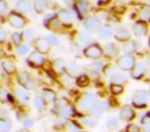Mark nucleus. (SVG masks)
<instances>
[{
  "mask_svg": "<svg viewBox=\"0 0 150 132\" xmlns=\"http://www.w3.org/2000/svg\"><path fill=\"white\" fill-rule=\"evenodd\" d=\"M54 108L56 113L60 116L61 118H69L74 115V109L68 103V101L65 100L64 98H59L54 102Z\"/></svg>",
  "mask_w": 150,
  "mask_h": 132,
  "instance_id": "nucleus-1",
  "label": "nucleus"
},
{
  "mask_svg": "<svg viewBox=\"0 0 150 132\" xmlns=\"http://www.w3.org/2000/svg\"><path fill=\"white\" fill-rule=\"evenodd\" d=\"M149 101V94L144 90L137 91L133 95V105L137 108H144Z\"/></svg>",
  "mask_w": 150,
  "mask_h": 132,
  "instance_id": "nucleus-2",
  "label": "nucleus"
},
{
  "mask_svg": "<svg viewBox=\"0 0 150 132\" xmlns=\"http://www.w3.org/2000/svg\"><path fill=\"white\" fill-rule=\"evenodd\" d=\"M135 65H136V60L131 55L121 56L117 60V66L121 70H125V71H132L133 68L135 67Z\"/></svg>",
  "mask_w": 150,
  "mask_h": 132,
  "instance_id": "nucleus-3",
  "label": "nucleus"
},
{
  "mask_svg": "<svg viewBox=\"0 0 150 132\" xmlns=\"http://www.w3.org/2000/svg\"><path fill=\"white\" fill-rule=\"evenodd\" d=\"M83 54L86 58L93 59V60H97V59H100L103 55V49L101 48L99 44H93L88 46L83 51Z\"/></svg>",
  "mask_w": 150,
  "mask_h": 132,
  "instance_id": "nucleus-4",
  "label": "nucleus"
},
{
  "mask_svg": "<svg viewBox=\"0 0 150 132\" xmlns=\"http://www.w3.org/2000/svg\"><path fill=\"white\" fill-rule=\"evenodd\" d=\"M7 21H8L9 25L13 26V27H15V28H18V29L23 28L24 26L26 25L25 18H24L23 16L20 15V14L15 13V11L9 14L8 17H7Z\"/></svg>",
  "mask_w": 150,
  "mask_h": 132,
  "instance_id": "nucleus-5",
  "label": "nucleus"
},
{
  "mask_svg": "<svg viewBox=\"0 0 150 132\" xmlns=\"http://www.w3.org/2000/svg\"><path fill=\"white\" fill-rule=\"evenodd\" d=\"M95 103V96L93 93H84L78 100V107L80 109H88Z\"/></svg>",
  "mask_w": 150,
  "mask_h": 132,
  "instance_id": "nucleus-6",
  "label": "nucleus"
},
{
  "mask_svg": "<svg viewBox=\"0 0 150 132\" xmlns=\"http://www.w3.org/2000/svg\"><path fill=\"white\" fill-rule=\"evenodd\" d=\"M18 81L25 89H33L35 87V83L31 78L30 74L26 71H20L18 74Z\"/></svg>",
  "mask_w": 150,
  "mask_h": 132,
  "instance_id": "nucleus-7",
  "label": "nucleus"
},
{
  "mask_svg": "<svg viewBox=\"0 0 150 132\" xmlns=\"http://www.w3.org/2000/svg\"><path fill=\"white\" fill-rule=\"evenodd\" d=\"M147 71V62L146 61H140L135 65V67L132 70V76L136 80H140L143 76H145Z\"/></svg>",
  "mask_w": 150,
  "mask_h": 132,
  "instance_id": "nucleus-8",
  "label": "nucleus"
},
{
  "mask_svg": "<svg viewBox=\"0 0 150 132\" xmlns=\"http://www.w3.org/2000/svg\"><path fill=\"white\" fill-rule=\"evenodd\" d=\"M34 46H35V49L37 50V52L42 55L48 53L50 50V44L48 42V40L46 39L45 37L35 39V41H34Z\"/></svg>",
  "mask_w": 150,
  "mask_h": 132,
  "instance_id": "nucleus-9",
  "label": "nucleus"
},
{
  "mask_svg": "<svg viewBox=\"0 0 150 132\" xmlns=\"http://www.w3.org/2000/svg\"><path fill=\"white\" fill-rule=\"evenodd\" d=\"M136 117V113L133 109V107L129 106V105H123L120 108L119 111V118H120L122 121L129 122L132 120H134Z\"/></svg>",
  "mask_w": 150,
  "mask_h": 132,
  "instance_id": "nucleus-10",
  "label": "nucleus"
},
{
  "mask_svg": "<svg viewBox=\"0 0 150 132\" xmlns=\"http://www.w3.org/2000/svg\"><path fill=\"white\" fill-rule=\"evenodd\" d=\"M59 20L62 22V24L66 26H70L74 22V15L72 11H68V9H61L59 11Z\"/></svg>",
  "mask_w": 150,
  "mask_h": 132,
  "instance_id": "nucleus-11",
  "label": "nucleus"
},
{
  "mask_svg": "<svg viewBox=\"0 0 150 132\" xmlns=\"http://www.w3.org/2000/svg\"><path fill=\"white\" fill-rule=\"evenodd\" d=\"M107 104L104 101H97L91 107V115L93 117H101L106 111Z\"/></svg>",
  "mask_w": 150,
  "mask_h": 132,
  "instance_id": "nucleus-12",
  "label": "nucleus"
},
{
  "mask_svg": "<svg viewBox=\"0 0 150 132\" xmlns=\"http://www.w3.org/2000/svg\"><path fill=\"white\" fill-rule=\"evenodd\" d=\"M84 28H86L88 31L94 32L97 31L100 27V20L96 17H88L84 20Z\"/></svg>",
  "mask_w": 150,
  "mask_h": 132,
  "instance_id": "nucleus-13",
  "label": "nucleus"
},
{
  "mask_svg": "<svg viewBox=\"0 0 150 132\" xmlns=\"http://www.w3.org/2000/svg\"><path fill=\"white\" fill-rule=\"evenodd\" d=\"M28 63L33 67H40L44 63V58L42 54L38 52H33L28 58Z\"/></svg>",
  "mask_w": 150,
  "mask_h": 132,
  "instance_id": "nucleus-14",
  "label": "nucleus"
},
{
  "mask_svg": "<svg viewBox=\"0 0 150 132\" xmlns=\"http://www.w3.org/2000/svg\"><path fill=\"white\" fill-rule=\"evenodd\" d=\"M133 32L135 33L136 36H144L147 34L148 32V27H147V24L145 23L144 21H138L134 24L133 26Z\"/></svg>",
  "mask_w": 150,
  "mask_h": 132,
  "instance_id": "nucleus-15",
  "label": "nucleus"
},
{
  "mask_svg": "<svg viewBox=\"0 0 150 132\" xmlns=\"http://www.w3.org/2000/svg\"><path fill=\"white\" fill-rule=\"evenodd\" d=\"M15 94L18 100L21 103H23V104L27 103L30 99V95H29V93H28V91H26V89L22 88V87H16Z\"/></svg>",
  "mask_w": 150,
  "mask_h": 132,
  "instance_id": "nucleus-16",
  "label": "nucleus"
},
{
  "mask_svg": "<svg viewBox=\"0 0 150 132\" xmlns=\"http://www.w3.org/2000/svg\"><path fill=\"white\" fill-rule=\"evenodd\" d=\"M114 37L116 38L118 41H127L131 38V32L129 29L125 27H119L115 30Z\"/></svg>",
  "mask_w": 150,
  "mask_h": 132,
  "instance_id": "nucleus-17",
  "label": "nucleus"
},
{
  "mask_svg": "<svg viewBox=\"0 0 150 132\" xmlns=\"http://www.w3.org/2000/svg\"><path fill=\"white\" fill-rule=\"evenodd\" d=\"M103 54L106 57L112 58V57H115L118 54V49L113 42H108L103 46Z\"/></svg>",
  "mask_w": 150,
  "mask_h": 132,
  "instance_id": "nucleus-18",
  "label": "nucleus"
},
{
  "mask_svg": "<svg viewBox=\"0 0 150 132\" xmlns=\"http://www.w3.org/2000/svg\"><path fill=\"white\" fill-rule=\"evenodd\" d=\"M16 9H17L18 11L22 14H28L31 11L32 4L30 1H27V0H20L16 4Z\"/></svg>",
  "mask_w": 150,
  "mask_h": 132,
  "instance_id": "nucleus-19",
  "label": "nucleus"
},
{
  "mask_svg": "<svg viewBox=\"0 0 150 132\" xmlns=\"http://www.w3.org/2000/svg\"><path fill=\"white\" fill-rule=\"evenodd\" d=\"M98 35L102 39H108L113 35V29L110 25H104L99 29Z\"/></svg>",
  "mask_w": 150,
  "mask_h": 132,
  "instance_id": "nucleus-20",
  "label": "nucleus"
},
{
  "mask_svg": "<svg viewBox=\"0 0 150 132\" xmlns=\"http://www.w3.org/2000/svg\"><path fill=\"white\" fill-rule=\"evenodd\" d=\"M48 7V2L47 0H35V2L33 4V9L36 13L42 14L47 9Z\"/></svg>",
  "mask_w": 150,
  "mask_h": 132,
  "instance_id": "nucleus-21",
  "label": "nucleus"
},
{
  "mask_svg": "<svg viewBox=\"0 0 150 132\" xmlns=\"http://www.w3.org/2000/svg\"><path fill=\"white\" fill-rule=\"evenodd\" d=\"M75 7H76V11H77L78 15H79L80 17H84V16L86 15V11H88V0H80L79 2L76 3Z\"/></svg>",
  "mask_w": 150,
  "mask_h": 132,
  "instance_id": "nucleus-22",
  "label": "nucleus"
},
{
  "mask_svg": "<svg viewBox=\"0 0 150 132\" xmlns=\"http://www.w3.org/2000/svg\"><path fill=\"white\" fill-rule=\"evenodd\" d=\"M137 50V44L134 40H129L127 42H125L122 46V52L125 55H131L132 53H134Z\"/></svg>",
  "mask_w": 150,
  "mask_h": 132,
  "instance_id": "nucleus-23",
  "label": "nucleus"
},
{
  "mask_svg": "<svg viewBox=\"0 0 150 132\" xmlns=\"http://www.w3.org/2000/svg\"><path fill=\"white\" fill-rule=\"evenodd\" d=\"M56 97H57V94L52 90H44L43 92H42L41 98L43 99L45 103H50L57 100Z\"/></svg>",
  "mask_w": 150,
  "mask_h": 132,
  "instance_id": "nucleus-24",
  "label": "nucleus"
},
{
  "mask_svg": "<svg viewBox=\"0 0 150 132\" xmlns=\"http://www.w3.org/2000/svg\"><path fill=\"white\" fill-rule=\"evenodd\" d=\"M141 127L143 132H150V111L141 118Z\"/></svg>",
  "mask_w": 150,
  "mask_h": 132,
  "instance_id": "nucleus-25",
  "label": "nucleus"
},
{
  "mask_svg": "<svg viewBox=\"0 0 150 132\" xmlns=\"http://www.w3.org/2000/svg\"><path fill=\"white\" fill-rule=\"evenodd\" d=\"M2 67L7 73L13 74V72L16 71V66L13 64V62L11 60H8V59H5V60L2 61Z\"/></svg>",
  "mask_w": 150,
  "mask_h": 132,
  "instance_id": "nucleus-26",
  "label": "nucleus"
},
{
  "mask_svg": "<svg viewBox=\"0 0 150 132\" xmlns=\"http://www.w3.org/2000/svg\"><path fill=\"white\" fill-rule=\"evenodd\" d=\"M22 37L23 40L26 42H31L35 38V33L32 29H26L24 30V32H22Z\"/></svg>",
  "mask_w": 150,
  "mask_h": 132,
  "instance_id": "nucleus-27",
  "label": "nucleus"
},
{
  "mask_svg": "<svg viewBox=\"0 0 150 132\" xmlns=\"http://www.w3.org/2000/svg\"><path fill=\"white\" fill-rule=\"evenodd\" d=\"M11 129V121L9 119H0V132H9Z\"/></svg>",
  "mask_w": 150,
  "mask_h": 132,
  "instance_id": "nucleus-28",
  "label": "nucleus"
},
{
  "mask_svg": "<svg viewBox=\"0 0 150 132\" xmlns=\"http://www.w3.org/2000/svg\"><path fill=\"white\" fill-rule=\"evenodd\" d=\"M127 76L122 73H115V74H113V76L111 78V82L116 85L125 84V83H127Z\"/></svg>",
  "mask_w": 150,
  "mask_h": 132,
  "instance_id": "nucleus-29",
  "label": "nucleus"
},
{
  "mask_svg": "<svg viewBox=\"0 0 150 132\" xmlns=\"http://www.w3.org/2000/svg\"><path fill=\"white\" fill-rule=\"evenodd\" d=\"M54 70H56V72H58V73H60V74H63L65 70H66V64H65L64 61L60 59V60H57L56 62L54 63Z\"/></svg>",
  "mask_w": 150,
  "mask_h": 132,
  "instance_id": "nucleus-30",
  "label": "nucleus"
},
{
  "mask_svg": "<svg viewBox=\"0 0 150 132\" xmlns=\"http://www.w3.org/2000/svg\"><path fill=\"white\" fill-rule=\"evenodd\" d=\"M80 123H81L84 127H88V128H94L95 126L97 125V121L93 117L83 118V119L80 120Z\"/></svg>",
  "mask_w": 150,
  "mask_h": 132,
  "instance_id": "nucleus-31",
  "label": "nucleus"
},
{
  "mask_svg": "<svg viewBox=\"0 0 150 132\" xmlns=\"http://www.w3.org/2000/svg\"><path fill=\"white\" fill-rule=\"evenodd\" d=\"M107 127L110 130H115L119 126V120L116 117H109L107 119Z\"/></svg>",
  "mask_w": 150,
  "mask_h": 132,
  "instance_id": "nucleus-32",
  "label": "nucleus"
},
{
  "mask_svg": "<svg viewBox=\"0 0 150 132\" xmlns=\"http://www.w3.org/2000/svg\"><path fill=\"white\" fill-rule=\"evenodd\" d=\"M76 84L79 87H81V88H86V87H88L90 85V78H88V76H84V74L83 76H80L76 80Z\"/></svg>",
  "mask_w": 150,
  "mask_h": 132,
  "instance_id": "nucleus-33",
  "label": "nucleus"
},
{
  "mask_svg": "<svg viewBox=\"0 0 150 132\" xmlns=\"http://www.w3.org/2000/svg\"><path fill=\"white\" fill-rule=\"evenodd\" d=\"M11 40L13 41V44L16 46H20L22 44V41H23V37H22V33H19V32H15L11 35Z\"/></svg>",
  "mask_w": 150,
  "mask_h": 132,
  "instance_id": "nucleus-34",
  "label": "nucleus"
},
{
  "mask_svg": "<svg viewBox=\"0 0 150 132\" xmlns=\"http://www.w3.org/2000/svg\"><path fill=\"white\" fill-rule=\"evenodd\" d=\"M34 105H35V107L38 111H42V109H44V107H45V102H44V100L41 97H36V98L34 99Z\"/></svg>",
  "mask_w": 150,
  "mask_h": 132,
  "instance_id": "nucleus-35",
  "label": "nucleus"
},
{
  "mask_svg": "<svg viewBox=\"0 0 150 132\" xmlns=\"http://www.w3.org/2000/svg\"><path fill=\"white\" fill-rule=\"evenodd\" d=\"M110 90L111 93L114 95H119L123 92V87L121 85H116V84H112L110 86Z\"/></svg>",
  "mask_w": 150,
  "mask_h": 132,
  "instance_id": "nucleus-36",
  "label": "nucleus"
},
{
  "mask_svg": "<svg viewBox=\"0 0 150 132\" xmlns=\"http://www.w3.org/2000/svg\"><path fill=\"white\" fill-rule=\"evenodd\" d=\"M30 51V48L27 46V44H21L20 46H18L17 50H16V53L20 56H24L26 55L27 53H29Z\"/></svg>",
  "mask_w": 150,
  "mask_h": 132,
  "instance_id": "nucleus-37",
  "label": "nucleus"
},
{
  "mask_svg": "<svg viewBox=\"0 0 150 132\" xmlns=\"http://www.w3.org/2000/svg\"><path fill=\"white\" fill-rule=\"evenodd\" d=\"M47 27H50V29H52V30H57V29H59V28L61 27V22H60V20L57 19V18H54V19H52V21L48 22Z\"/></svg>",
  "mask_w": 150,
  "mask_h": 132,
  "instance_id": "nucleus-38",
  "label": "nucleus"
},
{
  "mask_svg": "<svg viewBox=\"0 0 150 132\" xmlns=\"http://www.w3.org/2000/svg\"><path fill=\"white\" fill-rule=\"evenodd\" d=\"M7 100H8V93H7V91H5L2 87L0 86V101L6 102Z\"/></svg>",
  "mask_w": 150,
  "mask_h": 132,
  "instance_id": "nucleus-39",
  "label": "nucleus"
},
{
  "mask_svg": "<svg viewBox=\"0 0 150 132\" xmlns=\"http://www.w3.org/2000/svg\"><path fill=\"white\" fill-rule=\"evenodd\" d=\"M79 39H80V41H82L83 44H88L91 40V36H90V34L86 33V32H80Z\"/></svg>",
  "mask_w": 150,
  "mask_h": 132,
  "instance_id": "nucleus-40",
  "label": "nucleus"
},
{
  "mask_svg": "<svg viewBox=\"0 0 150 132\" xmlns=\"http://www.w3.org/2000/svg\"><path fill=\"white\" fill-rule=\"evenodd\" d=\"M45 38L48 40V42L50 44V46H57V44H59V38L57 37V36L54 35H46Z\"/></svg>",
  "mask_w": 150,
  "mask_h": 132,
  "instance_id": "nucleus-41",
  "label": "nucleus"
},
{
  "mask_svg": "<svg viewBox=\"0 0 150 132\" xmlns=\"http://www.w3.org/2000/svg\"><path fill=\"white\" fill-rule=\"evenodd\" d=\"M34 125V121L30 118H26L23 120V127L24 128H30Z\"/></svg>",
  "mask_w": 150,
  "mask_h": 132,
  "instance_id": "nucleus-42",
  "label": "nucleus"
},
{
  "mask_svg": "<svg viewBox=\"0 0 150 132\" xmlns=\"http://www.w3.org/2000/svg\"><path fill=\"white\" fill-rule=\"evenodd\" d=\"M7 11V3L4 0H0V15H3Z\"/></svg>",
  "mask_w": 150,
  "mask_h": 132,
  "instance_id": "nucleus-43",
  "label": "nucleus"
},
{
  "mask_svg": "<svg viewBox=\"0 0 150 132\" xmlns=\"http://www.w3.org/2000/svg\"><path fill=\"white\" fill-rule=\"evenodd\" d=\"M127 132H141L140 131V128L138 127L135 124H129L127 127Z\"/></svg>",
  "mask_w": 150,
  "mask_h": 132,
  "instance_id": "nucleus-44",
  "label": "nucleus"
},
{
  "mask_svg": "<svg viewBox=\"0 0 150 132\" xmlns=\"http://www.w3.org/2000/svg\"><path fill=\"white\" fill-rule=\"evenodd\" d=\"M105 73H106V76H111V78H112L113 74H115L114 68H113L111 65H108V66H106V67H105Z\"/></svg>",
  "mask_w": 150,
  "mask_h": 132,
  "instance_id": "nucleus-45",
  "label": "nucleus"
},
{
  "mask_svg": "<svg viewBox=\"0 0 150 132\" xmlns=\"http://www.w3.org/2000/svg\"><path fill=\"white\" fill-rule=\"evenodd\" d=\"M5 39H6V31L4 30V28L0 26V44L4 42Z\"/></svg>",
  "mask_w": 150,
  "mask_h": 132,
  "instance_id": "nucleus-46",
  "label": "nucleus"
},
{
  "mask_svg": "<svg viewBox=\"0 0 150 132\" xmlns=\"http://www.w3.org/2000/svg\"><path fill=\"white\" fill-rule=\"evenodd\" d=\"M141 18L142 19H147V18H150V9H143V11L141 13Z\"/></svg>",
  "mask_w": 150,
  "mask_h": 132,
  "instance_id": "nucleus-47",
  "label": "nucleus"
},
{
  "mask_svg": "<svg viewBox=\"0 0 150 132\" xmlns=\"http://www.w3.org/2000/svg\"><path fill=\"white\" fill-rule=\"evenodd\" d=\"M54 123H56V125H58V126H64L67 124V122H66V120H64V118H61V119L56 120Z\"/></svg>",
  "mask_w": 150,
  "mask_h": 132,
  "instance_id": "nucleus-48",
  "label": "nucleus"
},
{
  "mask_svg": "<svg viewBox=\"0 0 150 132\" xmlns=\"http://www.w3.org/2000/svg\"><path fill=\"white\" fill-rule=\"evenodd\" d=\"M145 76H146V78L150 80V68H147V71H146Z\"/></svg>",
  "mask_w": 150,
  "mask_h": 132,
  "instance_id": "nucleus-49",
  "label": "nucleus"
},
{
  "mask_svg": "<svg viewBox=\"0 0 150 132\" xmlns=\"http://www.w3.org/2000/svg\"><path fill=\"white\" fill-rule=\"evenodd\" d=\"M76 131H77V129L75 127H73V126H71V127L69 128V132H76Z\"/></svg>",
  "mask_w": 150,
  "mask_h": 132,
  "instance_id": "nucleus-50",
  "label": "nucleus"
},
{
  "mask_svg": "<svg viewBox=\"0 0 150 132\" xmlns=\"http://www.w3.org/2000/svg\"><path fill=\"white\" fill-rule=\"evenodd\" d=\"M17 132H29L27 129H21V130H18Z\"/></svg>",
  "mask_w": 150,
  "mask_h": 132,
  "instance_id": "nucleus-51",
  "label": "nucleus"
},
{
  "mask_svg": "<svg viewBox=\"0 0 150 132\" xmlns=\"http://www.w3.org/2000/svg\"><path fill=\"white\" fill-rule=\"evenodd\" d=\"M148 62L150 63V55H149V58H148Z\"/></svg>",
  "mask_w": 150,
  "mask_h": 132,
  "instance_id": "nucleus-52",
  "label": "nucleus"
},
{
  "mask_svg": "<svg viewBox=\"0 0 150 132\" xmlns=\"http://www.w3.org/2000/svg\"><path fill=\"white\" fill-rule=\"evenodd\" d=\"M148 94H149V97H150V88H149V91H148Z\"/></svg>",
  "mask_w": 150,
  "mask_h": 132,
  "instance_id": "nucleus-53",
  "label": "nucleus"
},
{
  "mask_svg": "<svg viewBox=\"0 0 150 132\" xmlns=\"http://www.w3.org/2000/svg\"><path fill=\"white\" fill-rule=\"evenodd\" d=\"M125 1H131V0H125Z\"/></svg>",
  "mask_w": 150,
  "mask_h": 132,
  "instance_id": "nucleus-54",
  "label": "nucleus"
},
{
  "mask_svg": "<svg viewBox=\"0 0 150 132\" xmlns=\"http://www.w3.org/2000/svg\"><path fill=\"white\" fill-rule=\"evenodd\" d=\"M149 44H150V37H149Z\"/></svg>",
  "mask_w": 150,
  "mask_h": 132,
  "instance_id": "nucleus-55",
  "label": "nucleus"
}]
</instances>
